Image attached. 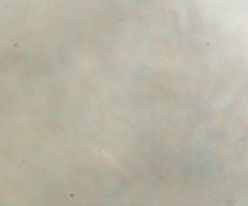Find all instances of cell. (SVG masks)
<instances>
[{"label":"cell","instance_id":"6da1fadb","mask_svg":"<svg viewBox=\"0 0 248 206\" xmlns=\"http://www.w3.org/2000/svg\"><path fill=\"white\" fill-rule=\"evenodd\" d=\"M14 48H19V43H14Z\"/></svg>","mask_w":248,"mask_h":206}]
</instances>
